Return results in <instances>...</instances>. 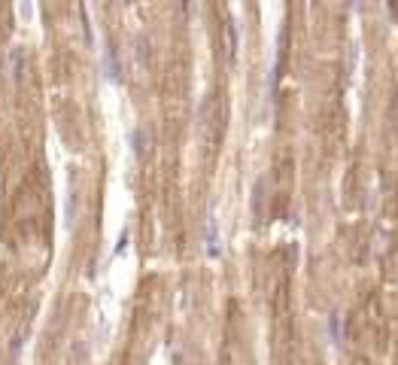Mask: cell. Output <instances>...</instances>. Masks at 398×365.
Returning a JSON list of instances; mask_svg holds the SVG:
<instances>
[{"label":"cell","mask_w":398,"mask_h":365,"mask_svg":"<svg viewBox=\"0 0 398 365\" xmlns=\"http://www.w3.org/2000/svg\"><path fill=\"white\" fill-rule=\"evenodd\" d=\"M19 15L24 22L34 19V0H19Z\"/></svg>","instance_id":"3957f363"},{"label":"cell","mask_w":398,"mask_h":365,"mask_svg":"<svg viewBox=\"0 0 398 365\" xmlns=\"http://www.w3.org/2000/svg\"><path fill=\"white\" fill-rule=\"evenodd\" d=\"M13 80L15 83L22 80V52L19 49H13Z\"/></svg>","instance_id":"277c9868"},{"label":"cell","mask_w":398,"mask_h":365,"mask_svg":"<svg viewBox=\"0 0 398 365\" xmlns=\"http://www.w3.org/2000/svg\"><path fill=\"white\" fill-rule=\"evenodd\" d=\"M125 3H131V0H125Z\"/></svg>","instance_id":"ba28073f"},{"label":"cell","mask_w":398,"mask_h":365,"mask_svg":"<svg viewBox=\"0 0 398 365\" xmlns=\"http://www.w3.org/2000/svg\"><path fill=\"white\" fill-rule=\"evenodd\" d=\"M219 253H222V238H219V220L216 213L207 216V256L210 259H219Z\"/></svg>","instance_id":"6da1fadb"},{"label":"cell","mask_w":398,"mask_h":365,"mask_svg":"<svg viewBox=\"0 0 398 365\" xmlns=\"http://www.w3.org/2000/svg\"><path fill=\"white\" fill-rule=\"evenodd\" d=\"M329 335L334 338V341H341V317H332L329 320Z\"/></svg>","instance_id":"8992f818"},{"label":"cell","mask_w":398,"mask_h":365,"mask_svg":"<svg viewBox=\"0 0 398 365\" xmlns=\"http://www.w3.org/2000/svg\"><path fill=\"white\" fill-rule=\"evenodd\" d=\"M134 152H137V159H143V152H146V146H143V131H134Z\"/></svg>","instance_id":"5b68a950"},{"label":"cell","mask_w":398,"mask_h":365,"mask_svg":"<svg viewBox=\"0 0 398 365\" xmlns=\"http://www.w3.org/2000/svg\"><path fill=\"white\" fill-rule=\"evenodd\" d=\"M104 76H107L110 83L122 80V67H119V58H116V49H113V46L104 49Z\"/></svg>","instance_id":"7a4b0ae2"},{"label":"cell","mask_w":398,"mask_h":365,"mask_svg":"<svg viewBox=\"0 0 398 365\" xmlns=\"http://www.w3.org/2000/svg\"><path fill=\"white\" fill-rule=\"evenodd\" d=\"M347 6H350V10H359V6H362V0H347Z\"/></svg>","instance_id":"52a82bcc"}]
</instances>
